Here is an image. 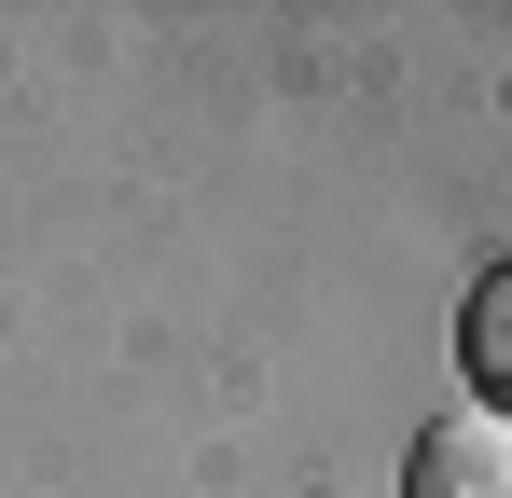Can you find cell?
Wrapping results in <instances>:
<instances>
[{
    "label": "cell",
    "instance_id": "6da1fadb",
    "mask_svg": "<svg viewBox=\"0 0 512 498\" xmlns=\"http://www.w3.org/2000/svg\"><path fill=\"white\" fill-rule=\"evenodd\" d=\"M402 498H512V415H499V402L429 415L416 457H402Z\"/></svg>",
    "mask_w": 512,
    "mask_h": 498
},
{
    "label": "cell",
    "instance_id": "7a4b0ae2",
    "mask_svg": "<svg viewBox=\"0 0 512 498\" xmlns=\"http://www.w3.org/2000/svg\"><path fill=\"white\" fill-rule=\"evenodd\" d=\"M457 360H471V374L499 388V415H512V263L471 291V319H457Z\"/></svg>",
    "mask_w": 512,
    "mask_h": 498
}]
</instances>
